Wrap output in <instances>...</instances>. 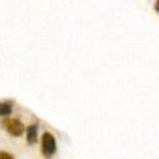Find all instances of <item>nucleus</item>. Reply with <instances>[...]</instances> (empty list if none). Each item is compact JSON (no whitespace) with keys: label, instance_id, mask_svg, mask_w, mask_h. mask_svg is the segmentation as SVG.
<instances>
[{"label":"nucleus","instance_id":"obj_1","mask_svg":"<svg viewBox=\"0 0 159 159\" xmlns=\"http://www.w3.org/2000/svg\"><path fill=\"white\" fill-rule=\"evenodd\" d=\"M2 125H4V129L11 135V137H21L23 133H25V125H23V122L19 120V118H11V116H8V118H4V122H2Z\"/></svg>","mask_w":159,"mask_h":159},{"label":"nucleus","instance_id":"obj_4","mask_svg":"<svg viewBox=\"0 0 159 159\" xmlns=\"http://www.w3.org/2000/svg\"><path fill=\"white\" fill-rule=\"evenodd\" d=\"M13 112V103L11 101H0V116H11Z\"/></svg>","mask_w":159,"mask_h":159},{"label":"nucleus","instance_id":"obj_2","mask_svg":"<svg viewBox=\"0 0 159 159\" xmlns=\"http://www.w3.org/2000/svg\"><path fill=\"white\" fill-rule=\"evenodd\" d=\"M54 152H56V139H54L52 133L45 131V133L41 135V153H43L45 157H52Z\"/></svg>","mask_w":159,"mask_h":159},{"label":"nucleus","instance_id":"obj_3","mask_svg":"<svg viewBox=\"0 0 159 159\" xmlns=\"http://www.w3.org/2000/svg\"><path fill=\"white\" fill-rule=\"evenodd\" d=\"M25 131H26V140H28V144H36V142H38L39 125H38V124H32V125H28Z\"/></svg>","mask_w":159,"mask_h":159},{"label":"nucleus","instance_id":"obj_6","mask_svg":"<svg viewBox=\"0 0 159 159\" xmlns=\"http://www.w3.org/2000/svg\"><path fill=\"white\" fill-rule=\"evenodd\" d=\"M155 11H159V0H155Z\"/></svg>","mask_w":159,"mask_h":159},{"label":"nucleus","instance_id":"obj_5","mask_svg":"<svg viewBox=\"0 0 159 159\" xmlns=\"http://www.w3.org/2000/svg\"><path fill=\"white\" fill-rule=\"evenodd\" d=\"M0 159H15L11 153H8V152H0Z\"/></svg>","mask_w":159,"mask_h":159}]
</instances>
